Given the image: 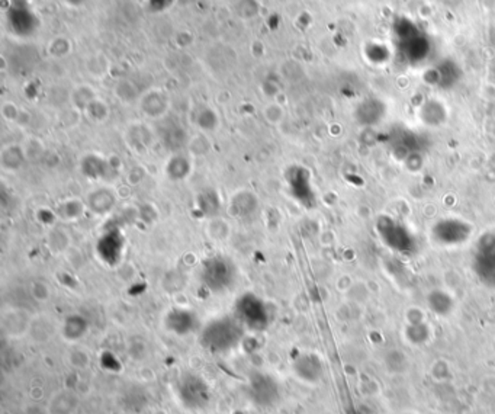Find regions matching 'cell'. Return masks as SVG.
I'll return each instance as SVG.
<instances>
[{"mask_svg":"<svg viewBox=\"0 0 495 414\" xmlns=\"http://www.w3.org/2000/svg\"><path fill=\"white\" fill-rule=\"evenodd\" d=\"M103 160H99L98 158H87L83 160V175L87 176V178H91V179H102L106 176V174H108V170L109 167H106L105 166H100L99 167V163H102Z\"/></svg>","mask_w":495,"mask_h":414,"instance_id":"20","label":"cell"},{"mask_svg":"<svg viewBox=\"0 0 495 414\" xmlns=\"http://www.w3.org/2000/svg\"><path fill=\"white\" fill-rule=\"evenodd\" d=\"M197 205H198V208L202 213H205L211 218L215 217L218 214V211H220L218 194L215 191H212V189H206V191H204V192H201L198 195Z\"/></svg>","mask_w":495,"mask_h":414,"instance_id":"18","label":"cell"},{"mask_svg":"<svg viewBox=\"0 0 495 414\" xmlns=\"http://www.w3.org/2000/svg\"><path fill=\"white\" fill-rule=\"evenodd\" d=\"M26 162V151L20 146H8L0 153V164L8 174H17Z\"/></svg>","mask_w":495,"mask_h":414,"instance_id":"12","label":"cell"},{"mask_svg":"<svg viewBox=\"0 0 495 414\" xmlns=\"http://www.w3.org/2000/svg\"><path fill=\"white\" fill-rule=\"evenodd\" d=\"M294 372L295 375L303 379L304 383L314 384L320 381L323 375L321 360L314 355H303L294 362Z\"/></svg>","mask_w":495,"mask_h":414,"instance_id":"8","label":"cell"},{"mask_svg":"<svg viewBox=\"0 0 495 414\" xmlns=\"http://www.w3.org/2000/svg\"><path fill=\"white\" fill-rule=\"evenodd\" d=\"M2 325L3 332L9 337H22L31 330L32 320L22 309H10V312L3 314Z\"/></svg>","mask_w":495,"mask_h":414,"instance_id":"10","label":"cell"},{"mask_svg":"<svg viewBox=\"0 0 495 414\" xmlns=\"http://www.w3.org/2000/svg\"><path fill=\"white\" fill-rule=\"evenodd\" d=\"M202 282L211 291L220 294L234 284V265L222 256H212L202 266Z\"/></svg>","mask_w":495,"mask_h":414,"instance_id":"3","label":"cell"},{"mask_svg":"<svg viewBox=\"0 0 495 414\" xmlns=\"http://www.w3.org/2000/svg\"><path fill=\"white\" fill-rule=\"evenodd\" d=\"M79 407V397L72 391H61L51 400V414H73Z\"/></svg>","mask_w":495,"mask_h":414,"instance_id":"14","label":"cell"},{"mask_svg":"<svg viewBox=\"0 0 495 414\" xmlns=\"http://www.w3.org/2000/svg\"><path fill=\"white\" fill-rule=\"evenodd\" d=\"M165 171H166V175L170 181H183L186 179L189 175H190V171H192V166H190V162L183 158V156H173L166 167H165Z\"/></svg>","mask_w":495,"mask_h":414,"instance_id":"16","label":"cell"},{"mask_svg":"<svg viewBox=\"0 0 495 414\" xmlns=\"http://www.w3.org/2000/svg\"><path fill=\"white\" fill-rule=\"evenodd\" d=\"M178 397L183 407L189 410H202L209 404V387L197 375H185L178 384Z\"/></svg>","mask_w":495,"mask_h":414,"instance_id":"4","label":"cell"},{"mask_svg":"<svg viewBox=\"0 0 495 414\" xmlns=\"http://www.w3.org/2000/svg\"><path fill=\"white\" fill-rule=\"evenodd\" d=\"M87 329H89V323L87 320L80 316V314H72L66 317L64 323H63V337L67 342H79L82 337H84V335L87 333Z\"/></svg>","mask_w":495,"mask_h":414,"instance_id":"13","label":"cell"},{"mask_svg":"<svg viewBox=\"0 0 495 414\" xmlns=\"http://www.w3.org/2000/svg\"><path fill=\"white\" fill-rule=\"evenodd\" d=\"M83 213H84V204L77 198H72L61 202L57 206L56 214L64 221H77L83 215Z\"/></svg>","mask_w":495,"mask_h":414,"instance_id":"17","label":"cell"},{"mask_svg":"<svg viewBox=\"0 0 495 414\" xmlns=\"http://www.w3.org/2000/svg\"><path fill=\"white\" fill-rule=\"evenodd\" d=\"M229 224L218 217H212L206 224V234L214 241H225L229 237Z\"/></svg>","mask_w":495,"mask_h":414,"instance_id":"19","label":"cell"},{"mask_svg":"<svg viewBox=\"0 0 495 414\" xmlns=\"http://www.w3.org/2000/svg\"><path fill=\"white\" fill-rule=\"evenodd\" d=\"M166 329L178 336H185L192 333L197 327V317L189 309L173 308L165 317Z\"/></svg>","mask_w":495,"mask_h":414,"instance_id":"7","label":"cell"},{"mask_svg":"<svg viewBox=\"0 0 495 414\" xmlns=\"http://www.w3.org/2000/svg\"><path fill=\"white\" fill-rule=\"evenodd\" d=\"M243 324L237 319L222 317L206 324L201 335L204 348L214 353L234 349L243 339Z\"/></svg>","mask_w":495,"mask_h":414,"instance_id":"1","label":"cell"},{"mask_svg":"<svg viewBox=\"0 0 495 414\" xmlns=\"http://www.w3.org/2000/svg\"><path fill=\"white\" fill-rule=\"evenodd\" d=\"M236 317L243 324V327H247V329L253 332H263L264 329H268L271 321L266 302L252 294V292L243 294L237 300Z\"/></svg>","mask_w":495,"mask_h":414,"instance_id":"2","label":"cell"},{"mask_svg":"<svg viewBox=\"0 0 495 414\" xmlns=\"http://www.w3.org/2000/svg\"><path fill=\"white\" fill-rule=\"evenodd\" d=\"M259 210V199L257 195L247 189L231 195L228 201V214L237 220H250L257 214Z\"/></svg>","mask_w":495,"mask_h":414,"instance_id":"5","label":"cell"},{"mask_svg":"<svg viewBox=\"0 0 495 414\" xmlns=\"http://www.w3.org/2000/svg\"><path fill=\"white\" fill-rule=\"evenodd\" d=\"M405 414H411V413H405Z\"/></svg>","mask_w":495,"mask_h":414,"instance_id":"22","label":"cell"},{"mask_svg":"<svg viewBox=\"0 0 495 414\" xmlns=\"http://www.w3.org/2000/svg\"><path fill=\"white\" fill-rule=\"evenodd\" d=\"M116 204L115 195L109 191V189H96V191L91 192L87 197V206L89 210L98 215L108 214L109 211L114 210V206Z\"/></svg>","mask_w":495,"mask_h":414,"instance_id":"11","label":"cell"},{"mask_svg":"<svg viewBox=\"0 0 495 414\" xmlns=\"http://www.w3.org/2000/svg\"><path fill=\"white\" fill-rule=\"evenodd\" d=\"M45 245L51 253L60 254V253L66 252L70 247V245H72V236L68 234V231L66 229L54 227L48 231Z\"/></svg>","mask_w":495,"mask_h":414,"instance_id":"15","label":"cell"},{"mask_svg":"<svg viewBox=\"0 0 495 414\" xmlns=\"http://www.w3.org/2000/svg\"><path fill=\"white\" fill-rule=\"evenodd\" d=\"M250 392H252L253 401L261 406H268L276 401L279 395V388L271 375L254 374L250 381Z\"/></svg>","mask_w":495,"mask_h":414,"instance_id":"6","label":"cell"},{"mask_svg":"<svg viewBox=\"0 0 495 414\" xmlns=\"http://www.w3.org/2000/svg\"><path fill=\"white\" fill-rule=\"evenodd\" d=\"M31 292H32V297L37 301H40V302L48 301L50 294H51L50 286L45 282H41V281H37V282L32 284Z\"/></svg>","mask_w":495,"mask_h":414,"instance_id":"21","label":"cell"},{"mask_svg":"<svg viewBox=\"0 0 495 414\" xmlns=\"http://www.w3.org/2000/svg\"><path fill=\"white\" fill-rule=\"evenodd\" d=\"M123 252V237L119 233L105 234L98 245V253L103 262L108 265H115Z\"/></svg>","mask_w":495,"mask_h":414,"instance_id":"9","label":"cell"}]
</instances>
